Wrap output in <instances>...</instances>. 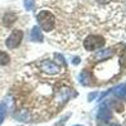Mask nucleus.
Returning a JSON list of instances; mask_svg holds the SVG:
<instances>
[{
  "instance_id": "nucleus-11",
  "label": "nucleus",
  "mask_w": 126,
  "mask_h": 126,
  "mask_svg": "<svg viewBox=\"0 0 126 126\" xmlns=\"http://www.w3.org/2000/svg\"><path fill=\"white\" fill-rule=\"evenodd\" d=\"M9 62H10L9 54L5 53V52H3V50H0V66H5Z\"/></svg>"
},
{
  "instance_id": "nucleus-3",
  "label": "nucleus",
  "mask_w": 126,
  "mask_h": 126,
  "mask_svg": "<svg viewBox=\"0 0 126 126\" xmlns=\"http://www.w3.org/2000/svg\"><path fill=\"white\" fill-rule=\"evenodd\" d=\"M22 39H23V32L19 30V29H15V30L12 32V34L8 37V39H6V47L9 49H14V48H16L20 44Z\"/></svg>"
},
{
  "instance_id": "nucleus-10",
  "label": "nucleus",
  "mask_w": 126,
  "mask_h": 126,
  "mask_svg": "<svg viewBox=\"0 0 126 126\" xmlns=\"http://www.w3.org/2000/svg\"><path fill=\"white\" fill-rule=\"evenodd\" d=\"M112 56V50L111 49H105V50H100L94 54V59H105L107 57H111Z\"/></svg>"
},
{
  "instance_id": "nucleus-8",
  "label": "nucleus",
  "mask_w": 126,
  "mask_h": 126,
  "mask_svg": "<svg viewBox=\"0 0 126 126\" xmlns=\"http://www.w3.org/2000/svg\"><path fill=\"white\" fill-rule=\"evenodd\" d=\"M15 117L19 121H23V122H29L30 121V113L25 110H20L15 113Z\"/></svg>"
},
{
  "instance_id": "nucleus-4",
  "label": "nucleus",
  "mask_w": 126,
  "mask_h": 126,
  "mask_svg": "<svg viewBox=\"0 0 126 126\" xmlns=\"http://www.w3.org/2000/svg\"><path fill=\"white\" fill-rule=\"evenodd\" d=\"M40 69L49 73V75H56V73H58L61 71L56 63L53 61H49V59H46V61H43L40 63Z\"/></svg>"
},
{
  "instance_id": "nucleus-2",
  "label": "nucleus",
  "mask_w": 126,
  "mask_h": 126,
  "mask_svg": "<svg viewBox=\"0 0 126 126\" xmlns=\"http://www.w3.org/2000/svg\"><path fill=\"white\" fill-rule=\"evenodd\" d=\"M105 44V39L101 35H90L86 38V40L83 42V46L87 50H96L100 49L101 47H103Z\"/></svg>"
},
{
  "instance_id": "nucleus-13",
  "label": "nucleus",
  "mask_w": 126,
  "mask_h": 126,
  "mask_svg": "<svg viewBox=\"0 0 126 126\" xmlns=\"http://www.w3.org/2000/svg\"><path fill=\"white\" fill-rule=\"evenodd\" d=\"M24 6L27 10H32L34 6V0H24Z\"/></svg>"
},
{
  "instance_id": "nucleus-14",
  "label": "nucleus",
  "mask_w": 126,
  "mask_h": 126,
  "mask_svg": "<svg viewBox=\"0 0 126 126\" xmlns=\"http://www.w3.org/2000/svg\"><path fill=\"white\" fill-rule=\"evenodd\" d=\"M121 64H122L124 67H126V54L121 57Z\"/></svg>"
},
{
  "instance_id": "nucleus-7",
  "label": "nucleus",
  "mask_w": 126,
  "mask_h": 126,
  "mask_svg": "<svg viewBox=\"0 0 126 126\" xmlns=\"http://www.w3.org/2000/svg\"><path fill=\"white\" fill-rule=\"evenodd\" d=\"M30 38H32V40H34V42H42L43 40V35H42V32H40V29L38 27H34L33 29H32Z\"/></svg>"
},
{
  "instance_id": "nucleus-9",
  "label": "nucleus",
  "mask_w": 126,
  "mask_h": 126,
  "mask_svg": "<svg viewBox=\"0 0 126 126\" xmlns=\"http://www.w3.org/2000/svg\"><path fill=\"white\" fill-rule=\"evenodd\" d=\"M113 93L116 94L117 97L126 98V83H122V85L117 86L116 88H113Z\"/></svg>"
},
{
  "instance_id": "nucleus-17",
  "label": "nucleus",
  "mask_w": 126,
  "mask_h": 126,
  "mask_svg": "<svg viewBox=\"0 0 126 126\" xmlns=\"http://www.w3.org/2000/svg\"><path fill=\"white\" fill-rule=\"evenodd\" d=\"M76 126H81V125H76Z\"/></svg>"
},
{
  "instance_id": "nucleus-12",
  "label": "nucleus",
  "mask_w": 126,
  "mask_h": 126,
  "mask_svg": "<svg viewBox=\"0 0 126 126\" xmlns=\"http://www.w3.org/2000/svg\"><path fill=\"white\" fill-rule=\"evenodd\" d=\"M5 115H6V106L4 102H1L0 103V124H3V121L5 119Z\"/></svg>"
},
{
  "instance_id": "nucleus-5",
  "label": "nucleus",
  "mask_w": 126,
  "mask_h": 126,
  "mask_svg": "<svg viewBox=\"0 0 126 126\" xmlns=\"http://www.w3.org/2000/svg\"><path fill=\"white\" fill-rule=\"evenodd\" d=\"M98 119L103 120V121H109L111 119V111L106 105H102L100 111H98Z\"/></svg>"
},
{
  "instance_id": "nucleus-16",
  "label": "nucleus",
  "mask_w": 126,
  "mask_h": 126,
  "mask_svg": "<svg viewBox=\"0 0 126 126\" xmlns=\"http://www.w3.org/2000/svg\"><path fill=\"white\" fill-rule=\"evenodd\" d=\"M78 61H79L78 58H75V61H73V63H75V64H77V63H78Z\"/></svg>"
},
{
  "instance_id": "nucleus-15",
  "label": "nucleus",
  "mask_w": 126,
  "mask_h": 126,
  "mask_svg": "<svg viewBox=\"0 0 126 126\" xmlns=\"http://www.w3.org/2000/svg\"><path fill=\"white\" fill-rule=\"evenodd\" d=\"M94 97H96V93H92V94H90V96H88V100H93Z\"/></svg>"
},
{
  "instance_id": "nucleus-6",
  "label": "nucleus",
  "mask_w": 126,
  "mask_h": 126,
  "mask_svg": "<svg viewBox=\"0 0 126 126\" xmlns=\"http://www.w3.org/2000/svg\"><path fill=\"white\" fill-rule=\"evenodd\" d=\"M16 20V15L14 13H6L4 16H3V24L5 27H10V25H13L14 22Z\"/></svg>"
},
{
  "instance_id": "nucleus-1",
  "label": "nucleus",
  "mask_w": 126,
  "mask_h": 126,
  "mask_svg": "<svg viewBox=\"0 0 126 126\" xmlns=\"http://www.w3.org/2000/svg\"><path fill=\"white\" fill-rule=\"evenodd\" d=\"M37 19H38V22H39V24H40L42 30L50 32L52 29L54 28L56 18H54V15L52 14L50 12H48V10H42L40 13H38Z\"/></svg>"
}]
</instances>
